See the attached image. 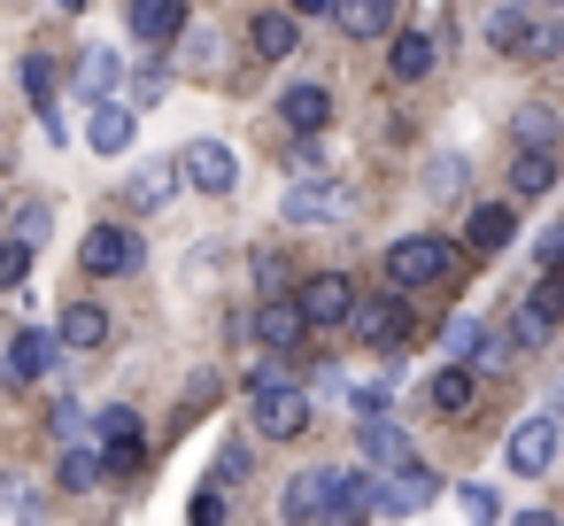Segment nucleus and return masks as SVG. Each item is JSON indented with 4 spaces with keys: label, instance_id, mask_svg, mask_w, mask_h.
Returning a JSON list of instances; mask_svg holds the SVG:
<instances>
[{
    "label": "nucleus",
    "instance_id": "obj_1",
    "mask_svg": "<svg viewBox=\"0 0 564 526\" xmlns=\"http://www.w3.org/2000/svg\"><path fill=\"white\" fill-rule=\"evenodd\" d=\"M456 240H441V233H410V240H394L387 248V279L394 287H441V279H456Z\"/></svg>",
    "mask_w": 564,
    "mask_h": 526
},
{
    "label": "nucleus",
    "instance_id": "obj_2",
    "mask_svg": "<svg viewBox=\"0 0 564 526\" xmlns=\"http://www.w3.org/2000/svg\"><path fill=\"white\" fill-rule=\"evenodd\" d=\"M556 441H564V410H533V418H518L510 426V472H525V480H541L549 464H556Z\"/></svg>",
    "mask_w": 564,
    "mask_h": 526
},
{
    "label": "nucleus",
    "instance_id": "obj_3",
    "mask_svg": "<svg viewBox=\"0 0 564 526\" xmlns=\"http://www.w3.org/2000/svg\"><path fill=\"white\" fill-rule=\"evenodd\" d=\"M78 264H86L94 279H132V271L148 264V248H140V233H132V225H94V233H86V248H78Z\"/></svg>",
    "mask_w": 564,
    "mask_h": 526
},
{
    "label": "nucleus",
    "instance_id": "obj_4",
    "mask_svg": "<svg viewBox=\"0 0 564 526\" xmlns=\"http://www.w3.org/2000/svg\"><path fill=\"white\" fill-rule=\"evenodd\" d=\"M248 333H256V348H271V356H294V348H302V341H310L317 325H310L302 294H294V302H279V294H271V302H256Z\"/></svg>",
    "mask_w": 564,
    "mask_h": 526
},
{
    "label": "nucleus",
    "instance_id": "obj_5",
    "mask_svg": "<svg viewBox=\"0 0 564 526\" xmlns=\"http://www.w3.org/2000/svg\"><path fill=\"white\" fill-rule=\"evenodd\" d=\"M256 402V433L263 441H302L310 433V387H263V395H248Z\"/></svg>",
    "mask_w": 564,
    "mask_h": 526
},
{
    "label": "nucleus",
    "instance_id": "obj_6",
    "mask_svg": "<svg viewBox=\"0 0 564 526\" xmlns=\"http://www.w3.org/2000/svg\"><path fill=\"white\" fill-rule=\"evenodd\" d=\"M302 310H310L317 333H325V325H356V279H348V271H317V279H302Z\"/></svg>",
    "mask_w": 564,
    "mask_h": 526
},
{
    "label": "nucleus",
    "instance_id": "obj_7",
    "mask_svg": "<svg viewBox=\"0 0 564 526\" xmlns=\"http://www.w3.org/2000/svg\"><path fill=\"white\" fill-rule=\"evenodd\" d=\"M333 217H348V194L325 186L317 171H294V186H286V225H333Z\"/></svg>",
    "mask_w": 564,
    "mask_h": 526
},
{
    "label": "nucleus",
    "instance_id": "obj_8",
    "mask_svg": "<svg viewBox=\"0 0 564 526\" xmlns=\"http://www.w3.org/2000/svg\"><path fill=\"white\" fill-rule=\"evenodd\" d=\"M356 333H364V348H402L410 341V310H402V294H371V302H356Z\"/></svg>",
    "mask_w": 564,
    "mask_h": 526
},
{
    "label": "nucleus",
    "instance_id": "obj_9",
    "mask_svg": "<svg viewBox=\"0 0 564 526\" xmlns=\"http://www.w3.org/2000/svg\"><path fill=\"white\" fill-rule=\"evenodd\" d=\"M356 449H364L379 472H402V464L417 457V449H410V433H402L387 410H364V418H356Z\"/></svg>",
    "mask_w": 564,
    "mask_h": 526
},
{
    "label": "nucleus",
    "instance_id": "obj_10",
    "mask_svg": "<svg viewBox=\"0 0 564 526\" xmlns=\"http://www.w3.org/2000/svg\"><path fill=\"white\" fill-rule=\"evenodd\" d=\"M101 449H109V472H140L148 457V433H140V410H101Z\"/></svg>",
    "mask_w": 564,
    "mask_h": 526
},
{
    "label": "nucleus",
    "instance_id": "obj_11",
    "mask_svg": "<svg viewBox=\"0 0 564 526\" xmlns=\"http://www.w3.org/2000/svg\"><path fill=\"white\" fill-rule=\"evenodd\" d=\"M279 117H286L302 140H317V132L333 125V94H325L317 78H302V86H286V94H279Z\"/></svg>",
    "mask_w": 564,
    "mask_h": 526
},
{
    "label": "nucleus",
    "instance_id": "obj_12",
    "mask_svg": "<svg viewBox=\"0 0 564 526\" xmlns=\"http://www.w3.org/2000/svg\"><path fill=\"white\" fill-rule=\"evenodd\" d=\"M86 140H94V155H132V140H140V117L109 94V101H94V125H86Z\"/></svg>",
    "mask_w": 564,
    "mask_h": 526
},
{
    "label": "nucleus",
    "instance_id": "obj_13",
    "mask_svg": "<svg viewBox=\"0 0 564 526\" xmlns=\"http://www.w3.org/2000/svg\"><path fill=\"white\" fill-rule=\"evenodd\" d=\"M186 179H194L202 194H232V186H240V163H232L225 140H194V148H186Z\"/></svg>",
    "mask_w": 564,
    "mask_h": 526
},
{
    "label": "nucleus",
    "instance_id": "obj_14",
    "mask_svg": "<svg viewBox=\"0 0 564 526\" xmlns=\"http://www.w3.org/2000/svg\"><path fill=\"white\" fill-rule=\"evenodd\" d=\"M178 179H186V155H171V163H132V186H124V202L148 217V210H163V202L178 194Z\"/></svg>",
    "mask_w": 564,
    "mask_h": 526
},
{
    "label": "nucleus",
    "instance_id": "obj_15",
    "mask_svg": "<svg viewBox=\"0 0 564 526\" xmlns=\"http://www.w3.org/2000/svg\"><path fill=\"white\" fill-rule=\"evenodd\" d=\"M464 240H471L479 256H502V248L518 240V210H510V202H479V210L464 217Z\"/></svg>",
    "mask_w": 564,
    "mask_h": 526
},
{
    "label": "nucleus",
    "instance_id": "obj_16",
    "mask_svg": "<svg viewBox=\"0 0 564 526\" xmlns=\"http://www.w3.org/2000/svg\"><path fill=\"white\" fill-rule=\"evenodd\" d=\"M186 32V0H132V40L140 47H171Z\"/></svg>",
    "mask_w": 564,
    "mask_h": 526
},
{
    "label": "nucleus",
    "instance_id": "obj_17",
    "mask_svg": "<svg viewBox=\"0 0 564 526\" xmlns=\"http://www.w3.org/2000/svg\"><path fill=\"white\" fill-rule=\"evenodd\" d=\"M248 40H256L263 63H286V55L302 47V17H294V9H263V17L248 24Z\"/></svg>",
    "mask_w": 564,
    "mask_h": 526
},
{
    "label": "nucleus",
    "instance_id": "obj_18",
    "mask_svg": "<svg viewBox=\"0 0 564 526\" xmlns=\"http://www.w3.org/2000/svg\"><path fill=\"white\" fill-rule=\"evenodd\" d=\"M55 348H63V333H32V325H24V333H9V379H17V387H32V379L55 364Z\"/></svg>",
    "mask_w": 564,
    "mask_h": 526
},
{
    "label": "nucleus",
    "instance_id": "obj_19",
    "mask_svg": "<svg viewBox=\"0 0 564 526\" xmlns=\"http://www.w3.org/2000/svg\"><path fill=\"white\" fill-rule=\"evenodd\" d=\"M510 140H518V148H564V109H556V101H518Z\"/></svg>",
    "mask_w": 564,
    "mask_h": 526
},
{
    "label": "nucleus",
    "instance_id": "obj_20",
    "mask_svg": "<svg viewBox=\"0 0 564 526\" xmlns=\"http://www.w3.org/2000/svg\"><path fill=\"white\" fill-rule=\"evenodd\" d=\"M387 63H394V78H402V86H417V78H433L441 40H433V32H394V55H387Z\"/></svg>",
    "mask_w": 564,
    "mask_h": 526
},
{
    "label": "nucleus",
    "instance_id": "obj_21",
    "mask_svg": "<svg viewBox=\"0 0 564 526\" xmlns=\"http://www.w3.org/2000/svg\"><path fill=\"white\" fill-rule=\"evenodd\" d=\"M55 333H63V348H101L109 341V310L101 302H63Z\"/></svg>",
    "mask_w": 564,
    "mask_h": 526
},
{
    "label": "nucleus",
    "instance_id": "obj_22",
    "mask_svg": "<svg viewBox=\"0 0 564 526\" xmlns=\"http://www.w3.org/2000/svg\"><path fill=\"white\" fill-rule=\"evenodd\" d=\"M471 395H479V379H471V364H464V356H456L448 372H433V387H425V402H433L441 418H464V410H471Z\"/></svg>",
    "mask_w": 564,
    "mask_h": 526
},
{
    "label": "nucleus",
    "instance_id": "obj_23",
    "mask_svg": "<svg viewBox=\"0 0 564 526\" xmlns=\"http://www.w3.org/2000/svg\"><path fill=\"white\" fill-rule=\"evenodd\" d=\"M556 148H518V163H510V194H549L556 186Z\"/></svg>",
    "mask_w": 564,
    "mask_h": 526
},
{
    "label": "nucleus",
    "instance_id": "obj_24",
    "mask_svg": "<svg viewBox=\"0 0 564 526\" xmlns=\"http://www.w3.org/2000/svg\"><path fill=\"white\" fill-rule=\"evenodd\" d=\"M101 472H109V449H86V441H70V449H63V472H55V480H63L70 495H86V487H101Z\"/></svg>",
    "mask_w": 564,
    "mask_h": 526
},
{
    "label": "nucleus",
    "instance_id": "obj_25",
    "mask_svg": "<svg viewBox=\"0 0 564 526\" xmlns=\"http://www.w3.org/2000/svg\"><path fill=\"white\" fill-rule=\"evenodd\" d=\"M340 32H348V40L394 32V0H340Z\"/></svg>",
    "mask_w": 564,
    "mask_h": 526
},
{
    "label": "nucleus",
    "instance_id": "obj_26",
    "mask_svg": "<svg viewBox=\"0 0 564 526\" xmlns=\"http://www.w3.org/2000/svg\"><path fill=\"white\" fill-rule=\"evenodd\" d=\"M117 78H124V55H117V47H94V55H86V71H78V94H86V101H109V94H117Z\"/></svg>",
    "mask_w": 564,
    "mask_h": 526
},
{
    "label": "nucleus",
    "instance_id": "obj_27",
    "mask_svg": "<svg viewBox=\"0 0 564 526\" xmlns=\"http://www.w3.org/2000/svg\"><path fill=\"white\" fill-rule=\"evenodd\" d=\"M518 55H525V63H564V17H549V24H533Z\"/></svg>",
    "mask_w": 564,
    "mask_h": 526
},
{
    "label": "nucleus",
    "instance_id": "obj_28",
    "mask_svg": "<svg viewBox=\"0 0 564 526\" xmlns=\"http://www.w3.org/2000/svg\"><path fill=\"white\" fill-rule=\"evenodd\" d=\"M525 32H533V24H525L518 9H495V17H487V47H502V55H518V47H525Z\"/></svg>",
    "mask_w": 564,
    "mask_h": 526
},
{
    "label": "nucleus",
    "instance_id": "obj_29",
    "mask_svg": "<svg viewBox=\"0 0 564 526\" xmlns=\"http://www.w3.org/2000/svg\"><path fill=\"white\" fill-rule=\"evenodd\" d=\"M24 271H32V240H24V233H9V248H0V287L24 294Z\"/></svg>",
    "mask_w": 564,
    "mask_h": 526
},
{
    "label": "nucleus",
    "instance_id": "obj_30",
    "mask_svg": "<svg viewBox=\"0 0 564 526\" xmlns=\"http://www.w3.org/2000/svg\"><path fill=\"white\" fill-rule=\"evenodd\" d=\"M209 480H217V487H240V480H256V457H248V449L232 441V449H217V464H209Z\"/></svg>",
    "mask_w": 564,
    "mask_h": 526
},
{
    "label": "nucleus",
    "instance_id": "obj_31",
    "mask_svg": "<svg viewBox=\"0 0 564 526\" xmlns=\"http://www.w3.org/2000/svg\"><path fill=\"white\" fill-rule=\"evenodd\" d=\"M549 325H556V318H549V310H541V302H525V310H518V325H510V333H518V348H549Z\"/></svg>",
    "mask_w": 564,
    "mask_h": 526
},
{
    "label": "nucleus",
    "instance_id": "obj_32",
    "mask_svg": "<svg viewBox=\"0 0 564 526\" xmlns=\"http://www.w3.org/2000/svg\"><path fill=\"white\" fill-rule=\"evenodd\" d=\"M17 78H24V94H32V101H55V63H47V55H24V71H17Z\"/></svg>",
    "mask_w": 564,
    "mask_h": 526
},
{
    "label": "nucleus",
    "instance_id": "obj_33",
    "mask_svg": "<svg viewBox=\"0 0 564 526\" xmlns=\"http://www.w3.org/2000/svg\"><path fill=\"white\" fill-rule=\"evenodd\" d=\"M425 186H433V202H448V194L464 186V155H433V179H425Z\"/></svg>",
    "mask_w": 564,
    "mask_h": 526
},
{
    "label": "nucleus",
    "instance_id": "obj_34",
    "mask_svg": "<svg viewBox=\"0 0 564 526\" xmlns=\"http://www.w3.org/2000/svg\"><path fill=\"white\" fill-rule=\"evenodd\" d=\"M186 511H194L202 526H225V518H232V503H225V487H217V480H209V487H202V495H194Z\"/></svg>",
    "mask_w": 564,
    "mask_h": 526
},
{
    "label": "nucleus",
    "instance_id": "obj_35",
    "mask_svg": "<svg viewBox=\"0 0 564 526\" xmlns=\"http://www.w3.org/2000/svg\"><path fill=\"white\" fill-rule=\"evenodd\" d=\"M163 94H171V71H155V63H148V71L132 78V101L148 109V101H163Z\"/></svg>",
    "mask_w": 564,
    "mask_h": 526
},
{
    "label": "nucleus",
    "instance_id": "obj_36",
    "mask_svg": "<svg viewBox=\"0 0 564 526\" xmlns=\"http://www.w3.org/2000/svg\"><path fill=\"white\" fill-rule=\"evenodd\" d=\"M9 233H24V240H32V248H40V240H47V202H24V210H17V225H9Z\"/></svg>",
    "mask_w": 564,
    "mask_h": 526
},
{
    "label": "nucleus",
    "instance_id": "obj_37",
    "mask_svg": "<svg viewBox=\"0 0 564 526\" xmlns=\"http://www.w3.org/2000/svg\"><path fill=\"white\" fill-rule=\"evenodd\" d=\"M178 63H186V71H217V40H209V32H194V40H186V55H178Z\"/></svg>",
    "mask_w": 564,
    "mask_h": 526
},
{
    "label": "nucleus",
    "instance_id": "obj_38",
    "mask_svg": "<svg viewBox=\"0 0 564 526\" xmlns=\"http://www.w3.org/2000/svg\"><path fill=\"white\" fill-rule=\"evenodd\" d=\"M47 426H55V441H78V433H86V410H78V402H55Z\"/></svg>",
    "mask_w": 564,
    "mask_h": 526
},
{
    "label": "nucleus",
    "instance_id": "obj_39",
    "mask_svg": "<svg viewBox=\"0 0 564 526\" xmlns=\"http://www.w3.org/2000/svg\"><path fill=\"white\" fill-rule=\"evenodd\" d=\"M456 503H464V518H502V503H495V487H464Z\"/></svg>",
    "mask_w": 564,
    "mask_h": 526
},
{
    "label": "nucleus",
    "instance_id": "obj_40",
    "mask_svg": "<svg viewBox=\"0 0 564 526\" xmlns=\"http://www.w3.org/2000/svg\"><path fill=\"white\" fill-rule=\"evenodd\" d=\"M533 256H541V271H564V225H549V233L533 240Z\"/></svg>",
    "mask_w": 564,
    "mask_h": 526
},
{
    "label": "nucleus",
    "instance_id": "obj_41",
    "mask_svg": "<svg viewBox=\"0 0 564 526\" xmlns=\"http://www.w3.org/2000/svg\"><path fill=\"white\" fill-rule=\"evenodd\" d=\"M40 132H47V140H70V125H63V109H55V101H40Z\"/></svg>",
    "mask_w": 564,
    "mask_h": 526
},
{
    "label": "nucleus",
    "instance_id": "obj_42",
    "mask_svg": "<svg viewBox=\"0 0 564 526\" xmlns=\"http://www.w3.org/2000/svg\"><path fill=\"white\" fill-rule=\"evenodd\" d=\"M256 279H263V287H279V279H286V256H271V248H263V256H256Z\"/></svg>",
    "mask_w": 564,
    "mask_h": 526
},
{
    "label": "nucleus",
    "instance_id": "obj_43",
    "mask_svg": "<svg viewBox=\"0 0 564 526\" xmlns=\"http://www.w3.org/2000/svg\"><path fill=\"white\" fill-rule=\"evenodd\" d=\"M263 387H286V372H279V364H256V372H248V395H263Z\"/></svg>",
    "mask_w": 564,
    "mask_h": 526
},
{
    "label": "nucleus",
    "instance_id": "obj_44",
    "mask_svg": "<svg viewBox=\"0 0 564 526\" xmlns=\"http://www.w3.org/2000/svg\"><path fill=\"white\" fill-rule=\"evenodd\" d=\"M294 17H340V0H286Z\"/></svg>",
    "mask_w": 564,
    "mask_h": 526
},
{
    "label": "nucleus",
    "instance_id": "obj_45",
    "mask_svg": "<svg viewBox=\"0 0 564 526\" xmlns=\"http://www.w3.org/2000/svg\"><path fill=\"white\" fill-rule=\"evenodd\" d=\"M55 9H63V17H78V9H86V0H55Z\"/></svg>",
    "mask_w": 564,
    "mask_h": 526
}]
</instances>
